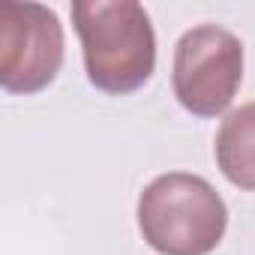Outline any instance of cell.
Segmentation results:
<instances>
[{
    "mask_svg": "<svg viewBox=\"0 0 255 255\" xmlns=\"http://www.w3.org/2000/svg\"><path fill=\"white\" fill-rule=\"evenodd\" d=\"M66 42L54 9L0 3V87L15 96L45 90L63 66Z\"/></svg>",
    "mask_w": 255,
    "mask_h": 255,
    "instance_id": "obj_4",
    "label": "cell"
},
{
    "mask_svg": "<svg viewBox=\"0 0 255 255\" xmlns=\"http://www.w3.org/2000/svg\"><path fill=\"white\" fill-rule=\"evenodd\" d=\"M138 231L159 255H210L228 228L222 195L198 174L168 171L138 195Z\"/></svg>",
    "mask_w": 255,
    "mask_h": 255,
    "instance_id": "obj_2",
    "label": "cell"
},
{
    "mask_svg": "<svg viewBox=\"0 0 255 255\" xmlns=\"http://www.w3.org/2000/svg\"><path fill=\"white\" fill-rule=\"evenodd\" d=\"M72 24L81 39L87 81L108 96L141 90L156 69V33L135 0H75Z\"/></svg>",
    "mask_w": 255,
    "mask_h": 255,
    "instance_id": "obj_1",
    "label": "cell"
},
{
    "mask_svg": "<svg viewBox=\"0 0 255 255\" xmlns=\"http://www.w3.org/2000/svg\"><path fill=\"white\" fill-rule=\"evenodd\" d=\"M213 156L231 186L255 192V102L225 114L216 132Z\"/></svg>",
    "mask_w": 255,
    "mask_h": 255,
    "instance_id": "obj_5",
    "label": "cell"
},
{
    "mask_svg": "<svg viewBox=\"0 0 255 255\" xmlns=\"http://www.w3.org/2000/svg\"><path fill=\"white\" fill-rule=\"evenodd\" d=\"M243 84V42L219 27L198 24L177 39L171 87L177 102L195 117H219Z\"/></svg>",
    "mask_w": 255,
    "mask_h": 255,
    "instance_id": "obj_3",
    "label": "cell"
}]
</instances>
